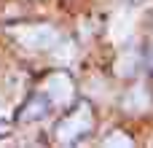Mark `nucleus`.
I'll use <instances>...</instances> for the list:
<instances>
[{"mask_svg":"<svg viewBox=\"0 0 153 148\" xmlns=\"http://www.w3.org/2000/svg\"><path fill=\"white\" fill-rule=\"evenodd\" d=\"M51 57H54V62L67 65V62L75 57V43H62V40H56V43L51 46Z\"/></svg>","mask_w":153,"mask_h":148,"instance_id":"obj_6","label":"nucleus"},{"mask_svg":"<svg viewBox=\"0 0 153 148\" xmlns=\"http://www.w3.org/2000/svg\"><path fill=\"white\" fill-rule=\"evenodd\" d=\"M51 111V105L46 102V97L40 94V92H35L24 105H22V111H19V121H24V124H32V121H40L46 113Z\"/></svg>","mask_w":153,"mask_h":148,"instance_id":"obj_4","label":"nucleus"},{"mask_svg":"<svg viewBox=\"0 0 153 148\" xmlns=\"http://www.w3.org/2000/svg\"><path fill=\"white\" fill-rule=\"evenodd\" d=\"M94 108H91V102H86V100H81L56 127H54V140L59 143V146H75V143H81L86 135H91V129H94Z\"/></svg>","mask_w":153,"mask_h":148,"instance_id":"obj_1","label":"nucleus"},{"mask_svg":"<svg viewBox=\"0 0 153 148\" xmlns=\"http://www.w3.org/2000/svg\"><path fill=\"white\" fill-rule=\"evenodd\" d=\"M11 38L24 51H51V46L59 40V32L54 24H27V27H13Z\"/></svg>","mask_w":153,"mask_h":148,"instance_id":"obj_2","label":"nucleus"},{"mask_svg":"<svg viewBox=\"0 0 153 148\" xmlns=\"http://www.w3.org/2000/svg\"><path fill=\"white\" fill-rule=\"evenodd\" d=\"M148 59H151V67H153V46H151V57H148Z\"/></svg>","mask_w":153,"mask_h":148,"instance_id":"obj_9","label":"nucleus"},{"mask_svg":"<svg viewBox=\"0 0 153 148\" xmlns=\"http://www.w3.org/2000/svg\"><path fill=\"white\" fill-rule=\"evenodd\" d=\"M38 92L46 97V102L51 108H65L75 100V81L67 73H51L48 78H43Z\"/></svg>","mask_w":153,"mask_h":148,"instance_id":"obj_3","label":"nucleus"},{"mask_svg":"<svg viewBox=\"0 0 153 148\" xmlns=\"http://www.w3.org/2000/svg\"><path fill=\"white\" fill-rule=\"evenodd\" d=\"M102 146H108V148H110V146H126V148H132V146H134V140H132L124 129H113V132H110V138H105V140H102Z\"/></svg>","mask_w":153,"mask_h":148,"instance_id":"obj_7","label":"nucleus"},{"mask_svg":"<svg viewBox=\"0 0 153 148\" xmlns=\"http://www.w3.org/2000/svg\"><path fill=\"white\" fill-rule=\"evenodd\" d=\"M148 105H151V97H148V92H145L143 86L132 89V92L124 97V108H126L129 113H140V111H145Z\"/></svg>","mask_w":153,"mask_h":148,"instance_id":"obj_5","label":"nucleus"},{"mask_svg":"<svg viewBox=\"0 0 153 148\" xmlns=\"http://www.w3.org/2000/svg\"><path fill=\"white\" fill-rule=\"evenodd\" d=\"M11 129H13V124H11V121H5V119H0V138H8V135H11Z\"/></svg>","mask_w":153,"mask_h":148,"instance_id":"obj_8","label":"nucleus"}]
</instances>
